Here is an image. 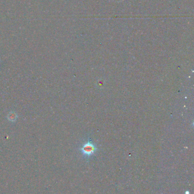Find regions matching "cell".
Masks as SVG:
<instances>
[{
    "label": "cell",
    "mask_w": 194,
    "mask_h": 194,
    "mask_svg": "<svg viewBox=\"0 0 194 194\" xmlns=\"http://www.w3.org/2000/svg\"><path fill=\"white\" fill-rule=\"evenodd\" d=\"M97 149L96 145L89 139L87 142L83 145L80 148V151L85 157L89 158L96 152Z\"/></svg>",
    "instance_id": "1"
},
{
    "label": "cell",
    "mask_w": 194,
    "mask_h": 194,
    "mask_svg": "<svg viewBox=\"0 0 194 194\" xmlns=\"http://www.w3.org/2000/svg\"><path fill=\"white\" fill-rule=\"evenodd\" d=\"M7 118L10 122H14L17 121V119L18 118V115L15 112L11 111V112H10L8 114V115L7 116Z\"/></svg>",
    "instance_id": "2"
}]
</instances>
